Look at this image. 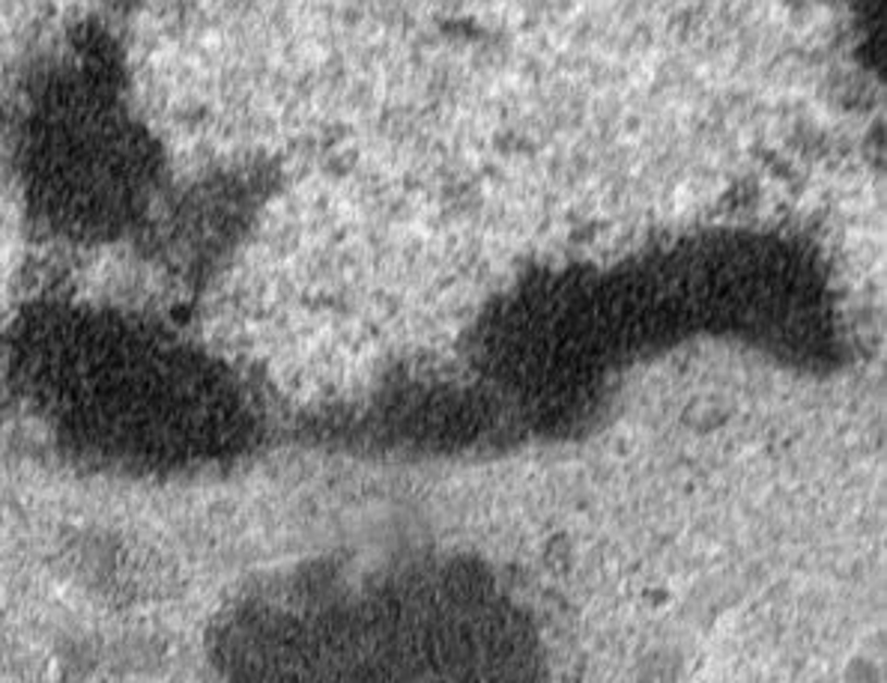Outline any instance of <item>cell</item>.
<instances>
[{
  "label": "cell",
  "instance_id": "obj_1",
  "mask_svg": "<svg viewBox=\"0 0 887 683\" xmlns=\"http://www.w3.org/2000/svg\"><path fill=\"white\" fill-rule=\"evenodd\" d=\"M219 662L231 683H544L526 614L448 556L284 573L227 612Z\"/></svg>",
  "mask_w": 887,
  "mask_h": 683
}]
</instances>
